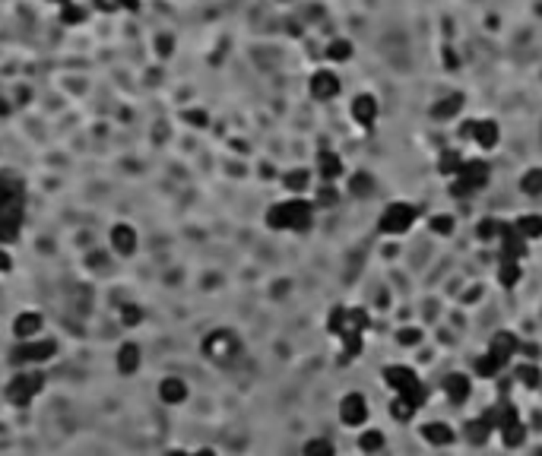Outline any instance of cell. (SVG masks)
I'll return each instance as SVG.
<instances>
[{"mask_svg":"<svg viewBox=\"0 0 542 456\" xmlns=\"http://www.w3.org/2000/svg\"><path fill=\"white\" fill-rule=\"evenodd\" d=\"M419 339H422L419 329H413V327H403V329H399V343H403V345H415Z\"/></svg>","mask_w":542,"mask_h":456,"instance_id":"cell-40","label":"cell"},{"mask_svg":"<svg viewBox=\"0 0 542 456\" xmlns=\"http://www.w3.org/2000/svg\"><path fill=\"white\" fill-rule=\"evenodd\" d=\"M165 456H188V453H181V450H172V453H165Z\"/></svg>","mask_w":542,"mask_h":456,"instance_id":"cell-47","label":"cell"},{"mask_svg":"<svg viewBox=\"0 0 542 456\" xmlns=\"http://www.w3.org/2000/svg\"><path fill=\"white\" fill-rule=\"evenodd\" d=\"M517 349H520V343H517V336L514 333H507V329H501V333H495L491 336V345H489V355L498 361V365L505 367L507 361L517 355Z\"/></svg>","mask_w":542,"mask_h":456,"instance_id":"cell-5","label":"cell"},{"mask_svg":"<svg viewBox=\"0 0 542 456\" xmlns=\"http://www.w3.org/2000/svg\"><path fill=\"white\" fill-rule=\"evenodd\" d=\"M520 190L527 197H539L542 194V168H530V172L520 178Z\"/></svg>","mask_w":542,"mask_h":456,"instance_id":"cell-26","label":"cell"},{"mask_svg":"<svg viewBox=\"0 0 542 456\" xmlns=\"http://www.w3.org/2000/svg\"><path fill=\"white\" fill-rule=\"evenodd\" d=\"M305 456H333V444L324 437H314V441L305 444Z\"/></svg>","mask_w":542,"mask_h":456,"instance_id":"cell-33","label":"cell"},{"mask_svg":"<svg viewBox=\"0 0 542 456\" xmlns=\"http://www.w3.org/2000/svg\"><path fill=\"white\" fill-rule=\"evenodd\" d=\"M311 184V174L305 172V168H295V172L286 174V188L289 190H305Z\"/></svg>","mask_w":542,"mask_h":456,"instance_id":"cell-32","label":"cell"},{"mask_svg":"<svg viewBox=\"0 0 542 456\" xmlns=\"http://www.w3.org/2000/svg\"><path fill=\"white\" fill-rule=\"evenodd\" d=\"M172 35H159V42H156V48H159V54H162V57H168V54H172Z\"/></svg>","mask_w":542,"mask_h":456,"instance_id":"cell-41","label":"cell"},{"mask_svg":"<svg viewBox=\"0 0 542 456\" xmlns=\"http://www.w3.org/2000/svg\"><path fill=\"white\" fill-rule=\"evenodd\" d=\"M352 118L359 120L361 127H371V124L377 120V102H374V95H355Z\"/></svg>","mask_w":542,"mask_h":456,"instance_id":"cell-10","label":"cell"},{"mask_svg":"<svg viewBox=\"0 0 542 456\" xmlns=\"http://www.w3.org/2000/svg\"><path fill=\"white\" fill-rule=\"evenodd\" d=\"M476 143H479L482 149H495L498 140H501V130H498L495 120H476Z\"/></svg>","mask_w":542,"mask_h":456,"instance_id":"cell-13","label":"cell"},{"mask_svg":"<svg viewBox=\"0 0 542 456\" xmlns=\"http://www.w3.org/2000/svg\"><path fill=\"white\" fill-rule=\"evenodd\" d=\"M286 212H289V232H305L311 225V219H314V206L308 200H289Z\"/></svg>","mask_w":542,"mask_h":456,"instance_id":"cell-6","label":"cell"},{"mask_svg":"<svg viewBox=\"0 0 542 456\" xmlns=\"http://www.w3.org/2000/svg\"><path fill=\"white\" fill-rule=\"evenodd\" d=\"M460 136H463V140H473L476 136V120H467V124L460 127Z\"/></svg>","mask_w":542,"mask_h":456,"instance_id":"cell-43","label":"cell"},{"mask_svg":"<svg viewBox=\"0 0 542 456\" xmlns=\"http://www.w3.org/2000/svg\"><path fill=\"white\" fill-rule=\"evenodd\" d=\"M428 225H431V232L435 235H451L453 232V216H435Z\"/></svg>","mask_w":542,"mask_h":456,"instance_id":"cell-39","label":"cell"},{"mask_svg":"<svg viewBox=\"0 0 542 456\" xmlns=\"http://www.w3.org/2000/svg\"><path fill=\"white\" fill-rule=\"evenodd\" d=\"M204 352H206V358L216 361V365H228V361L238 358L241 343L235 339V333H228V329H213L210 336L204 339Z\"/></svg>","mask_w":542,"mask_h":456,"instance_id":"cell-1","label":"cell"},{"mask_svg":"<svg viewBox=\"0 0 542 456\" xmlns=\"http://www.w3.org/2000/svg\"><path fill=\"white\" fill-rule=\"evenodd\" d=\"M311 95L320 98V102L339 95V76H333L330 70H317V73L311 76Z\"/></svg>","mask_w":542,"mask_h":456,"instance_id":"cell-9","label":"cell"},{"mask_svg":"<svg viewBox=\"0 0 542 456\" xmlns=\"http://www.w3.org/2000/svg\"><path fill=\"white\" fill-rule=\"evenodd\" d=\"M359 447L365 450V453H377V450L384 447V434L381 431H365L359 437Z\"/></svg>","mask_w":542,"mask_h":456,"instance_id":"cell-30","label":"cell"},{"mask_svg":"<svg viewBox=\"0 0 542 456\" xmlns=\"http://www.w3.org/2000/svg\"><path fill=\"white\" fill-rule=\"evenodd\" d=\"M390 412H393V419H397V421H409V419L415 415V409H413V405H409L403 396H399V393H397V399L390 403Z\"/></svg>","mask_w":542,"mask_h":456,"instance_id":"cell-34","label":"cell"},{"mask_svg":"<svg viewBox=\"0 0 542 456\" xmlns=\"http://www.w3.org/2000/svg\"><path fill=\"white\" fill-rule=\"evenodd\" d=\"M520 279H523L520 260H501V266H498V282L505 285V289H514Z\"/></svg>","mask_w":542,"mask_h":456,"instance_id":"cell-15","label":"cell"},{"mask_svg":"<svg viewBox=\"0 0 542 456\" xmlns=\"http://www.w3.org/2000/svg\"><path fill=\"white\" fill-rule=\"evenodd\" d=\"M463 108V95H447V98H441L435 108H431V118H437V120H447V118H453V114Z\"/></svg>","mask_w":542,"mask_h":456,"instance_id":"cell-17","label":"cell"},{"mask_svg":"<svg viewBox=\"0 0 542 456\" xmlns=\"http://www.w3.org/2000/svg\"><path fill=\"white\" fill-rule=\"evenodd\" d=\"M267 225L276 228V232H289V212H286V203H276L270 212H267Z\"/></svg>","mask_w":542,"mask_h":456,"instance_id":"cell-28","label":"cell"},{"mask_svg":"<svg viewBox=\"0 0 542 456\" xmlns=\"http://www.w3.org/2000/svg\"><path fill=\"white\" fill-rule=\"evenodd\" d=\"M444 393H447V399H451V403H467L469 393H473V383H469L467 374H447Z\"/></svg>","mask_w":542,"mask_h":456,"instance_id":"cell-11","label":"cell"},{"mask_svg":"<svg viewBox=\"0 0 542 456\" xmlns=\"http://www.w3.org/2000/svg\"><path fill=\"white\" fill-rule=\"evenodd\" d=\"M349 194L352 197H371L374 194V178L368 172H359L349 178Z\"/></svg>","mask_w":542,"mask_h":456,"instance_id":"cell-25","label":"cell"},{"mask_svg":"<svg viewBox=\"0 0 542 456\" xmlns=\"http://www.w3.org/2000/svg\"><path fill=\"white\" fill-rule=\"evenodd\" d=\"M463 162H467V158L460 156L457 149H444V152H441V158H437V172H441V174H453V178H457L460 168H463Z\"/></svg>","mask_w":542,"mask_h":456,"instance_id":"cell-21","label":"cell"},{"mask_svg":"<svg viewBox=\"0 0 542 456\" xmlns=\"http://www.w3.org/2000/svg\"><path fill=\"white\" fill-rule=\"evenodd\" d=\"M514 228H517L527 241L542 238V216H533V212H530V216H520L517 222H514Z\"/></svg>","mask_w":542,"mask_h":456,"instance_id":"cell-19","label":"cell"},{"mask_svg":"<svg viewBox=\"0 0 542 456\" xmlns=\"http://www.w3.org/2000/svg\"><path fill=\"white\" fill-rule=\"evenodd\" d=\"M194 456H216L213 450H200V453H194Z\"/></svg>","mask_w":542,"mask_h":456,"instance_id":"cell-46","label":"cell"},{"mask_svg":"<svg viewBox=\"0 0 542 456\" xmlns=\"http://www.w3.org/2000/svg\"><path fill=\"white\" fill-rule=\"evenodd\" d=\"M498 371H501V365H498L491 355H482V358L476 361V374H479V377H495Z\"/></svg>","mask_w":542,"mask_h":456,"instance_id":"cell-35","label":"cell"},{"mask_svg":"<svg viewBox=\"0 0 542 456\" xmlns=\"http://www.w3.org/2000/svg\"><path fill=\"white\" fill-rule=\"evenodd\" d=\"M38 329H42V317L38 314H19L16 317V336H23L26 343L38 336Z\"/></svg>","mask_w":542,"mask_h":456,"instance_id":"cell-18","label":"cell"},{"mask_svg":"<svg viewBox=\"0 0 542 456\" xmlns=\"http://www.w3.org/2000/svg\"><path fill=\"white\" fill-rule=\"evenodd\" d=\"M339 174H343V158L336 156V152H320V178L327 181H336Z\"/></svg>","mask_w":542,"mask_h":456,"instance_id":"cell-22","label":"cell"},{"mask_svg":"<svg viewBox=\"0 0 542 456\" xmlns=\"http://www.w3.org/2000/svg\"><path fill=\"white\" fill-rule=\"evenodd\" d=\"M463 184H467L469 190H482L485 184H489V178H491V172H489V165L482 162V158H469V162H463V168H460V174H457Z\"/></svg>","mask_w":542,"mask_h":456,"instance_id":"cell-3","label":"cell"},{"mask_svg":"<svg viewBox=\"0 0 542 456\" xmlns=\"http://www.w3.org/2000/svg\"><path fill=\"white\" fill-rule=\"evenodd\" d=\"M505 225L507 222H501V219H482L479 222V238L482 241H491V238H501V232H505Z\"/></svg>","mask_w":542,"mask_h":456,"instance_id":"cell-29","label":"cell"},{"mask_svg":"<svg viewBox=\"0 0 542 456\" xmlns=\"http://www.w3.org/2000/svg\"><path fill=\"white\" fill-rule=\"evenodd\" d=\"M0 269H10V260H7V254L0 250Z\"/></svg>","mask_w":542,"mask_h":456,"instance_id":"cell-45","label":"cell"},{"mask_svg":"<svg viewBox=\"0 0 542 456\" xmlns=\"http://www.w3.org/2000/svg\"><path fill=\"white\" fill-rule=\"evenodd\" d=\"M422 437L428 444H435V447H447V444H453V428L444 425V421H428V425L422 428Z\"/></svg>","mask_w":542,"mask_h":456,"instance_id":"cell-12","label":"cell"},{"mask_svg":"<svg viewBox=\"0 0 542 456\" xmlns=\"http://www.w3.org/2000/svg\"><path fill=\"white\" fill-rule=\"evenodd\" d=\"M343 327H346V311H343V307H333V311H330V323H327V329H330L333 336H339V333H343Z\"/></svg>","mask_w":542,"mask_h":456,"instance_id":"cell-38","label":"cell"},{"mask_svg":"<svg viewBox=\"0 0 542 456\" xmlns=\"http://www.w3.org/2000/svg\"><path fill=\"white\" fill-rule=\"evenodd\" d=\"M399 396L406 399V403L413 405V409H422V405H425V396H428V393H425V387H422V383H415V387H409L406 393H399Z\"/></svg>","mask_w":542,"mask_h":456,"instance_id":"cell-36","label":"cell"},{"mask_svg":"<svg viewBox=\"0 0 542 456\" xmlns=\"http://www.w3.org/2000/svg\"><path fill=\"white\" fill-rule=\"evenodd\" d=\"M523 254H527V238L514 225H505V232H501V257L505 260H520Z\"/></svg>","mask_w":542,"mask_h":456,"instance_id":"cell-8","label":"cell"},{"mask_svg":"<svg viewBox=\"0 0 542 456\" xmlns=\"http://www.w3.org/2000/svg\"><path fill=\"white\" fill-rule=\"evenodd\" d=\"M29 381H32V377H23V374L13 377V383H10V399H16V403H29L38 390H42V383H38V381L35 383H29Z\"/></svg>","mask_w":542,"mask_h":456,"instance_id":"cell-14","label":"cell"},{"mask_svg":"<svg viewBox=\"0 0 542 456\" xmlns=\"http://www.w3.org/2000/svg\"><path fill=\"white\" fill-rule=\"evenodd\" d=\"M463 431H467V441L479 447V444H485V441H489L491 425H489V421H485V419H473V421H467V428H463Z\"/></svg>","mask_w":542,"mask_h":456,"instance_id":"cell-23","label":"cell"},{"mask_svg":"<svg viewBox=\"0 0 542 456\" xmlns=\"http://www.w3.org/2000/svg\"><path fill=\"white\" fill-rule=\"evenodd\" d=\"M159 396L165 399V403H181V399L188 396V387H184V381H178V377H165L162 387H159Z\"/></svg>","mask_w":542,"mask_h":456,"instance_id":"cell-16","label":"cell"},{"mask_svg":"<svg viewBox=\"0 0 542 456\" xmlns=\"http://www.w3.org/2000/svg\"><path fill=\"white\" fill-rule=\"evenodd\" d=\"M384 383H387V387H393L397 393H406L409 387L419 383V377H415V371H413V367H406V365H390V367H384Z\"/></svg>","mask_w":542,"mask_h":456,"instance_id":"cell-7","label":"cell"},{"mask_svg":"<svg viewBox=\"0 0 542 456\" xmlns=\"http://www.w3.org/2000/svg\"><path fill=\"white\" fill-rule=\"evenodd\" d=\"M320 203H324V206H333V203H336V194H333V190H324V194H320Z\"/></svg>","mask_w":542,"mask_h":456,"instance_id":"cell-44","label":"cell"},{"mask_svg":"<svg viewBox=\"0 0 542 456\" xmlns=\"http://www.w3.org/2000/svg\"><path fill=\"white\" fill-rule=\"evenodd\" d=\"M339 419L346 421V425H365V419H368V403H365V396L361 393H349V396H343V403H339Z\"/></svg>","mask_w":542,"mask_h":456,"instance_id":"cell-4","label":"cell"},{"mask_svg":"<svg viewBox=\"0 0 542 456\" xmlns=\"http://www.w3.org/2000/svg\"><path fill=\"white\" fill-rule=\"evenodd\" d=\"M96 7H98V10H105V13H111V10L124 7V0H96Z\"/></svg>","mask_w":542,"mask_h":456,"instance_id":"cell-42","label":"cell"},{"mask_svg":"<svg viewBox=\"0 0 542 456\" xmlns=\"http://www.w3.org/2000/svg\"><path fill=\"white\" fill-rule=\"evenodd\" d=\"M327 57L330 60H349L352 57V45H349L346 38H336V42H330V48H327Z\"/></svg>","mask_w":542,"mask_h":456,"instance_id":"cell-31","label":"cell"},{"mask_svg":"<svg viewBox=\"0 0 542 456\" xmlns=\"http://www.w3.org/2000/svg\"><path fill=\"white\" fill-rule=\"evenodd\" d=\"M514 381H520L523 387H539V381H542V374H539V367L536 365H517V371H514Z\"/></svg>","mask_w":542,"mask_h":456,"instance_id":"cell-27","label":"cell"},{"mask_svg":"<svg viewBox=\"0 0 542 456\" xmlns=\"http://www.w3.org/2000/svg\"><path fill=\"white\" fill-rule=\"evenodd\" d=\"M415 222V206L413 203H390L384 210V216H381V232L384 235H406L409 228H413Z\"/></svg>","mask_w":542,"mask_h":456,"instance_id":"cell-2","label":"cell"},{"mask_svg":"<svg viewBox=\"0 0 542 456\" xmlns=\"http://www.w3.org/2000/svg\"><path fill=\"white\" fill-rule=\"evenodd\" d=\"M136 365H140V349H136V345H124V349H120V367H124V371H134Z\"/></svg>","mask_w":542,"mask_h":456,"instance_id":"cell-37","label":"cell"},{"mask_svg":"<svg viewBox=\"0 0 542 456\" xmlns=\"http://www.w3.org/2000/svg\"><path fill=\"white\" fill-rule=\"evenodd\" d=\"M501 431V441H505V447H520V444L527 441V428H523V421H511V425L498 428Z\"/></svg>","mask_w":542,"mask_h":456,"instance_id":"cell-24","label":"cell"},{"mask_svg":"<svg viewBox=\"0 0 542 456\" xmlns=\"http://www.w3.org/2000/svg\"><path fill=\"white\" fill-rule=\"evenodd\" d=\"M111 241H114V247H118L120 254H134L136 235H134V228H130V225H118V228L111 232Z\"/></svg>","mask_w":542,"mask_h":456,"instance_id":"cell-20","label":"cell"}]
</instances>
